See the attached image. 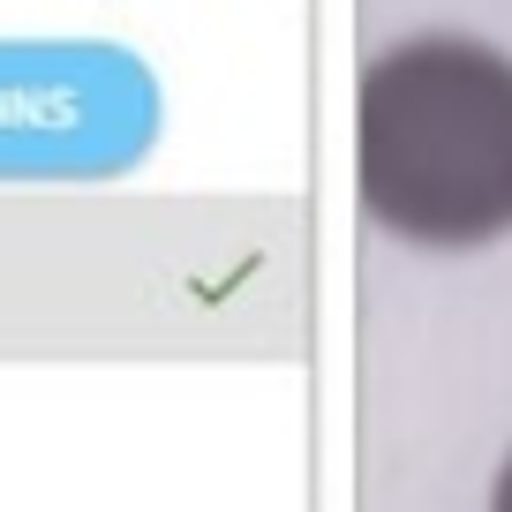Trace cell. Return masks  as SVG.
<instances>
[{"mask_svg": "<svg viewBox=\"0 0 512 512\" xmlns=\"http://www.w3.org/2000/svg\"><path fill=\"white\" fill-rule=\"evenodd\" d=\"M362 211L407 249L512 234V53L475 31L384 46L354 106Z\"/></svg>", "mask_w": 512, "mask_h": 512, "instance_id": "6da1fadb", "label": "cell"}, {"mask_svg": "<svg viewBox=\"0 0 512 512\" xmlns=\"http://www.w3.org/2000/svg\"><path fill=\"white\" fill-rule=\"evenodd\" d=\"M490 512H512V452H505V467H497V482H490Z\"/></svg>", "mask_w": 512, "mask_h": 512, "instance_id": "7a4b0ae2", "label": "cell"}]
</instances>
